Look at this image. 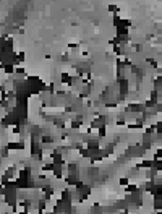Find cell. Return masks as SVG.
<instances>
[{
  "label": "cell",
  "mask_w": 162,
  "mask_h": 214,
  "mask_svg": "<svg viewBox=\"0 0 162 214\" xmlns=\"http://www.w3.org/2000/svg\"><path fill=\"white\" fill-rule=\"evenodd\" d=\"M118 183H120V187H128L130 185V177H120V180H118Z\"/></svg>",
  "instance_id": "cell-1"
},
{
  "label": "cell",
  "mask_w": 162,
  "mask_h": 214,
  "mask_svg": "<svg viewBox=\"0 0 162 214\" xmlns=\"http://www.w3.org/2000/svg\"><path fill=\"white\" fill-rule=\"evenodd\" d=\"M107 10H109L110 13H112V12H114V13H118V10H120V8H118L117 5H109V8H107Z\"/></svg>",
  "instance_id": "cell-2"
}]
</instances>
